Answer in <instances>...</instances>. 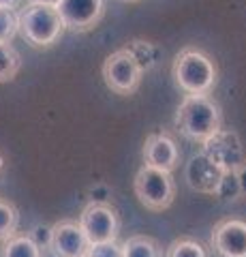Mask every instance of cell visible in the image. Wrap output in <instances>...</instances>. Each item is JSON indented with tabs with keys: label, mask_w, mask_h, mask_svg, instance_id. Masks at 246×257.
<instances>
[{
	"label": "cell",
	"mask_w": 246,
	"mask_h": 257,
	"mask_svg": "<svg viewBox=\"0 0 246 257\" xmlns=\"http://www.w3.org/2000/svg\"><path fill=\"white\" fill-rule=\"evenodd\" d=\"M178 133L190 142H203L223 128V111L210 94H184L173 116Z\"/></svg>",
	"instance_id": "1"
},
{
	"label": "cell",
	"mask_w": 246,
	"mask_h": 257,
	"mask_svg": "<svg viewBox=\"0 0 246 257\" xmlns=\"http://www.w3.org/2000/svg\"><path fill=\"white\" fill-rule=\"evenodd\" d=\"M171 77L184 94H210L218 84V69L210 54L184 47L173 58Z\"/></svg>",
	"instance_id": "2"
},
{
	"label": "cell",
	"mask_w": 246,
	"mask_h": 257,
	"mask_svg": "<svg viewBox=\"0 0 246 257\" xmlns=\"http://www.w3.org/2000/svg\"><path fill=\"white\" fill-rule=\"evenodd\" d=\"M18 32L33 47H52L65 35V24L54 5L28 3L18 13Z\"/></svg>",
	"instance_id": "3"
},
{
	"label": "cell",
	"mask_w": 246,
	"mask_h": 257,
	"mask_svg": "<svg viewBox=\"0 0 246 257\" xmlns=\"http://www.w3.org/2000/svg\"><path fill=\"white\" fill-rule=\"evenodd\" d=\"M133 191L137 202L152 212H163L176 199V182L173 174L156 170L150 165H141L133 180Z\"/></svg>",
	"instance_id": "4"
},
{
	"label": "cell",
	"mask_w": 246,
	"mask_h": 257,
	"mask_svg": "<svg viewBox=\"0 0 246 257\" xmlns=\"http://www.w3.org/2000/svg\"><path fill=\"white\" fill-rule=\"evenodd\" d=\"M101 73H103L105 86L114 94H120V96L135 94L141 86V79H144V71L139 69V64L135 62V58L124 47L107 56L101 67Z\"/></svg>",
	"instance_id": "5"
},
{
	"label": "cell",
	"mask_w": 246,
	"mask_h": 257,
	"mask_svg": "<svg viewBox=\"0 0 246 257\" xmlns=\"http://www.w3.org/2000/svg\"><path fill=\"white\" fill-rule=\"evenodd\" d=\"M77 223L88 244L114 242L120 236V214L109 202H90L79 214Z\"/></svg>",
	"instance_id": "6"
},
{
	"label": "cell",
	"mask_w": 246,
	"mask_h": 257,
	"mask_svg": "<svg viewBox=\"0 0 246 257\" xmlns=\"http://www.w3.org/2000/svg\"><path fill=\"white\" fill-rule=\"evenodd\" d=\"M203 155L212 159L220 170H237L244 161H246V152L242 146V140L237 131L233 128H218L214 135H210L208 140H203Z\"/></svg>",
	"instance_id": "7"
},
{
	"label": "cell",
	"mask_w": 246,
	"mask_h": 257,
	"mask_svg": "<svg viewBox=\"0 0 246 257\" xmlns=\"http://www.w3.org/2000/svg\"><path fill=\"white\" fill-rule=\"evenodd\" d=\"M56 11L71 32H90L105 15V0H58Z\"/></svg>",
	"instance_id": "8"
},
{
	"label": "cell",
	"mask_w": 246,
	"mask_h": 257,
	"mask_svg": "<svg viewBox=\"0 0 246 257\" xmlns=\"http://www.w3.org/2000/svg\"><path fill=\"white\" fill-rule=\"evenodd\" d=\"M141 157H144V165L173 174L180 165V146L173 140V135L158 131L146 138L144 148H141Z\"/></svg>",
	"instance_id": "9"
},
{
	"label": "cell",
	"mask_w": 246,
	"mask_h": 257,
	"mask_svg": "<svg viewBox=\"0 0 246 257\" xmlns=\"http://www.w3.org/2000/svg\"><path fill=\"white\" fill-rule=\"evenodd\" d=\"M210 244L220 257H246V221L225 219L216 223Z\"/></svg>",
	"instance_id": "10"
},
{
	"label": "cell",
	"mask_w": 246,
	"mask_h": 257,
	"mask_svg": "<svg viewBox=\"0 0 246 257\" xmlns=\"http://www.w3.org/2000/svg\"><path fill=\"white\" fill-rule=\"evenodd\" d=\"M88 240L73 219H62L52 225L50 248L56 257H84L88 251Z\"/></svg>",
	"instance_id": "11"
},
{
	"label": "cell",
	"mask_w": 246,
	"mask_h": 257,
	"mask_svg": "<svg viewBox=\"0 0 246 257\" xmlns=\"http://www.w3.org/2000/svg\"><path fill=\"white\" fill-rule=\"evenodd\" d=\"M220 176L223 170L214 163L212 159H208L199 152V155H193L190 161L184 167V180L195 193H201V195H212L216 193V187L220 182Z\"/></svg>",
	"instance_id": "12"
},
{
	"label": "cell",
	"mask_w": 246,
	"mask_h": 257,
	"mask_svg": "<svg viewBox=\"0 0 246 257\" xmlns=\"http://www.w3.org/2000/svg\"><path fill=\"white\" fill-rule=\"evenodd\" d=\"M124 50L133 56L144 73L152 71L158 64V60H161V47L152 41H146V39H133V41L124 45Z\"/></svg>",
	"instance_id": "13"
},
{
	"label": "cell",
	"mask_w": 246,
	"mask_h": 257,
	"mask_svg": "<svg viewBox=\"0 0 246 257\" xmlns=\"http://www.w3.org/2000/svg\"><path fill=\"white\" fill-rule=\"evenodd\" d=\"M122 246V257H163V248L150 236H131L124 240Z\"/></svg>",
	"instance_id": "14"
},
{
	"label": "cell",
	"mask_w": 246,
	"mask_h": 257,
	"mask_svg": "<svg viewBox=\"0 0 246 257\" xmlns=\"http://www.w3.org/2000/svg\"><path fill=\"white\" fill-rule=\"evenodd\" d=\"M0 257H41V248L35 244V240L26 236H11L3 242Z\"/></svg>",
	"instance_id": "15"
},
{
	"label": "cell",
	"mask_w": 246,
	"mask_h": 257,
	"mask_svg": "<svg viewBox=\"0 0 246 257\" xmlns=\"http://www.w3.org/2000/svg\"><path fill=\"white\" fill-rule=\"evenodd\" d=\"M22 69V56L11 43H0V84L13 82Z\"/></svg>",
	"instance_id": "16"
},
{
	"label": "cell",
	"mask_w": 246,
	"mask_h": 257,
	"mask_svg": "<svg viewBox=\"0 0 246 257\" xmlns=\"http://www.w3.org/2000/svg\"><path fill=\"white\" fill-rule=\"evenodd\" d=\"M18 227H20V210L15 208V204L0 197V242H5L7 238L18 234Z\"/></svg>",
	"instance_id": "17"
},
{
	"label": "cell",
	"mask_w": 246,
	"mask_h": 257,
	"mask_svg": "<svg viewBox=\"0 0 246 257\" xmlns=\"http://www.w3.org/2000/svg\"><path fill=\"white\" fill-rule=\"evenodd\" d=\"M165 257H208V251L195 238H178L169 244Z\"/></svg>",
	"instance_id": "18"
},
{
	"label": "cell",
	"mask_w": 246,
	"mask_h": 257,
	"mask_svg": "<svg viewBox=\"0 0 246 257\" xmlns=\"http://www.w3.org/2000/svg\"><path fill=\"white\" fill-rule=\"evenodd\" d=\"M214 197L223 199V202H237L242 197V191H240V180H237V172L235 170H227L220 176V182L216 187V193Z\"/></svg>",
	"instance_id": "19"
},
{
	"label": "cell",
	"mask_w": 246,
	"mask_h": 257,
	"mask_svg": "<svg viewBox=\"0 0 246 257\" xmlns=\"http://www.w3.org/2000/svg\"><path fill=\"white\" fill-rule=\"evenodd\" d=\"M18 35V13L0 7V43H11Z\"/></svg>",
	"instance_id": "20"
},
{
	"label": "cell",
	"mask_w": 246,
	"mask_h": 257,
	"mask_svg": "<svg viewBox=\"0 0 246 257\" xmlns=\"http://www.w3.org/2000/svg\"><path fill=\"white\" fill-rule=\"evenodd\" d=\"M84 257H122V246L116 242H99L90 244Z\"/></svg>",
	"instance_id": "21"
},
{
	"label": "cell",
	"mask_w": 246,
	"mask_h": 257,
	"mask_svg": "<svg viewBox=\"0 0 246 257\" xmlns=\"http://www.w3.org/2000/svg\"><path fill=\"white\" fill-rule=\"evenodd\" d=\"M30 238L35 240V244L41 248H50V240H52V227L50 225H37V227H33V231L28 234Z\"/></svg>",
	"instance_id": "22"
},
{
	"label": "cell",
	"mask_w": 246,
	"mask_h": 257,
	"mask_svg": "<svg viewBox=\"0 0 246 257\" xmlns=\"http://www.w3.org/2000/svg\"><path fill=\"white\" fill-rule=\"evenodd\" d=\"M90 197H92V202H107V199L112 197V189H109L107 184L99 182L90 189Z\"/></svg>",
	"instance_id": "23"
},
{
	"label": "cell",
	"mask_w": 246,
	"mask_h": 257,
	"mask_svg": "<svg viewBox=\"0 0 246 257\" xmlns=\"http://www.w3.org/2000/svg\"><path fill=\"white\" fill-rule=\"evenodd\" d=\"M237 180H240V191H242V197H246V161L237 167Z\"/></svg>",
	"instance_id": "24"
},
{
	"label": "cell",
	"mask_w": 246,
	"mask_h": 257,
	"mask_svg": "<svg viewBox=\"0 0 246 257\" xmlns=\"http://www.w3.org/2000/svg\"><path fill=\"white\" fill-rule=\"evenodd\" d=\"M22 0H0V7H5V9H15V7H20Z\"/></svg>",
	"instance_id": "25"
},
{
	"label": "cell",
	"mask_w": 246,
	"mask_h": 257,
	"mask_svg": "<svg viewBox=\"0 0 246 257\" xmlns=\"http://www.w3.org/2000/svg\"><path fill=\"white\" fill-rule=\"evenodd\" d=\"M28 3H39V5H54L56 7L58 0H28Z\"/></svg>",
	"instance_id": "26"
},
{
	"label": "cell",
	"mask_w": 246,
	"mask_h": 257,
	"mask_svg": "<svg viewBox=\"0 0 246 257\" xmlns=\"http://www.w3.org/2000/svg\"><path fill=\"white\" fill-rule=\"evenodd\" d=\"M124 3H137V0H124Z\"/></svg>",
	"instance_id": "27"
}]
</instances>
